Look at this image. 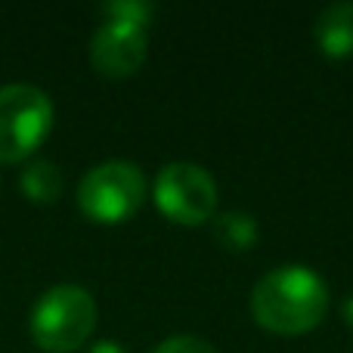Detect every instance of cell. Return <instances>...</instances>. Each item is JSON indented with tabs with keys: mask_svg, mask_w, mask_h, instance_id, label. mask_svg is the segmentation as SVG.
I'll use <instances>...</instances> for the list:
<instances>
[{
	"mask_svg": "<svg viewBox=\"0 0 353 353\" xmlns=\"http://www.w3.org/2000/svg\"><path fill=\"white\" fill-rule=\"evenodd\" d=\"M53 128V103L34 84L0 87V161L16 165L41 149Z\"/></svg>",
	"mask_w": 353,
	"mask_h": 353,
	"instance_id": "3",
	"label": "cell"
},
{
	"mask_svg": "<svg viewBox=\"0 0 353 353\" xmlns=\"http://www.w3.org/2000/svg\"><path fill=\"white\" fill-rule=\"evenodd\" d=\"M152 12V3H143V0H112L103 6V19H121V22L143 25V28L149 25Z\"/></svg>",
	"mask_w": 353,
	"mask_h": 353,
	"instance_id": "10",
	"label": "cell"
},
{
	"mask_svg": "<svg viewBox=\"0 0 353 353\" xmlns=\"http://www.w3.org/2000/svg\"><path fill=\"white\" fill-rule=\"evenodd\" d=\"M31 338L47 353H72L84 347L97 329V301L81 285H53L37 298L28 319Z\"/></svg>",
	"mask_w": 353,
	"mask_h": 353,
	"instance_id": "2",
	"label": "cell"
},
{
	"mask_svg": "<svg viewBox=\"0 0 353 353\" xmlns=\"http://www.w3.org/2000/svg\"><path fill=\"white\" fill-rule=\"evenodd\" d=\"M19 186L37 205H53L62 195V171L53 161H31L19 176Z\"/></svg>",
	"mask_w": 353,
	"mask_h": 353,
	"instance_id": "8",
	"label": "cell"
},
{
	"mask_svg": "<svg viewBox=\"0 0 353 353\" xmlns=\"http://www.w3.org/2000/svg\"><path fill=\"white\" fill-rule=\"evenodd\" d=\"M152 353H217V350H214V344H208L205 338L174 335V338H165Z\"/></svg>",
	"mask_w": 353,
	"mask_h": 353,
	"instance_id": "11",
	"label": "cell"
},
{
	"mask_svg": "<svg viewBox=\"0 0 353 353\" xmlns=\"http://www.w3.org/2000/svg\"><path fill=\"white\" fill-rule=\"evenodd\" d=\"M149 37L143 25L103 19L90 37V65L105 78H130L146 62Z\"/></svg>",
	"mask_w": 353,
	"mask_h": 353,
	"instance_id": "6",
	"label": "cell"
},
{
	"mask_svg": "<svg viewBox=\"0 0 353 353\" xmlns=\"http://www.w3.org/2000/svg\"><path fill=\"white\" fill-rule=\"evenodd\" d=\"M329 310V285L310 267L288 263L257 279L251 288V316L276 335H304L316 329Z\"/></svg>",
	"mask_w": 353,
	"mask_h": 353,
	"instance_id": "1",
	"label": "cell"
},
{
	"mask_svg": "<svg viewBox=\"0 0 353 353\" xmlns=\"http://www.w3.org/2000/svg\"><path fill=\"white\" fill-rule=\"evenodd\" d=\"M313 34H316V43L325 56H332V59L350 56L353 53V0L323 6L316 22H313Z\"/></svg>",
	"mask_w": 353,
	"mask_h": 353,
	"instance_id": "7",
	"label": "cell"
},
{
	"mask_svg": "<svg viewBox=\"0 0 353 353\" xmlns=\"http://www.w3.org/2000/svg\"><path fill=\"white\" fill-rule=\"evenodd\" d=\"M152 199L168 220L180 226H199L211 220L217 208V183L201 165L171 161L155 176Z\"/></svg>",
	"mask_w": 353,
	"mask_h": 353,
	"instance_id": "5",
	"label": "cell"
},
{
	"mask_svg": "<svg viewBox=\"0 0 353 353\" xmlns=\"http://www.w3.org/2000/svg\"><path fill=\"white\" fill-rule=\"evenodd\" d=\"M214 239L230 251H245L257 242V220L245 211H223L214 217Z\"/></svg>",
	"mask_w": 353,
	"mask_h": 353,
	"instance_id": "9",
	"label": "cell"
},
{
	"mask_svg": "<svg viewBox=\"0 0 353 353\" xmlns=\"http://www.w3.org/2000/svg\"><path fill=\"white\" fill-rule=\"evenodd\" d=\"M344 323H347L350 329H353V294H350L347 301H344Z\"/></svg>",
	"mask_w": 353,
	"mask_h": 353,
	"instance_id": "13",
	"label": "cell"
},
{
	"mask_svg": "<svg viewBox=\"0 0 353 353\" xmlns=\"http://www.w3.org/2000/svg\"><path fill=\"white\" fill-rule=\"evenodd\" d=\"M146 176L134 161H103L78 183V208L97 223H121L140 211Z\"/></svg>",
	"mask_w": 353,
	"mask_h": 353,
	"instance_id": "4",
	"label": "cell"
},
{
	"mask_svg": "<svg viewBox=\"0 0 353 353\" xmlns=\"http://www.w3.org/2000/svg\"><path fill=\"white\" fill-rule=\"evenodd\" d=\"M87 353H128V350H124V344H118V341H97Z\"/></svg>",
	"mask_w": 353,
	"mask_h": 353,
	"instance_id": "12",
	"label": "cell"
}]
</instances>
